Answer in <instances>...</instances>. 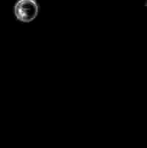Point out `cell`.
Listing matches in <instances>:
<instances>
[{"label": "cell", "instance_id": "cell-2", "mask_svg": "<svg viewBox=\"0 0 147 148\" xmlns=\"http://www.w3.org/2000/svg\"><path fill=\"white\" fill-rule=\"evenodd\" d=\"M145 6H146V10H147V0L146 1V3H145Z\"/></svg>", "mask_w": 147, "mask_h": 148}, {"label": "cell", "instance_id": "cell-1", "mask_svg": "<svg viewBox=\"0 0 147 148\" xmlns=\"http://www.w3.org/2000/svg\"><path fill=\"white\" fill-rule=\"evenodd\" d=\"M39 5L36 0H17L14 6L16 18L23 23L32 22L38 15Z\"/></svg>", "mask_w": 147, "mask_h": 148}]
</instances>
